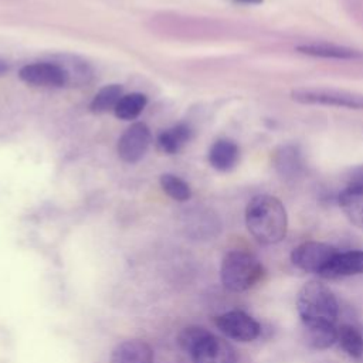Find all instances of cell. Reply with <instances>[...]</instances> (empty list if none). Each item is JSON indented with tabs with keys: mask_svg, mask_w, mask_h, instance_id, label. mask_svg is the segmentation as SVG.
<instances>
[{
	"mask_svg": "<svg viewBox=\"0 0 363 363\" xmlns=\"http://www.w3.org/2000/svg\"><path fill=\"white\" fill-rule=\"evenodd\" d=\"M245 225L259 244H278L288 231L286 208L275 196H254L245 207Z\"/></svg>",
	"mask_w": 363,
	"mask_h": 363,
	"instance_id": "cell-1",
	"label": "cell"
},
{
	"mask_svg": "<svg viewBox=\"0 0 363 363\" xmlns=\"http://www.w3.org/2000/svg\"><path fill=\"white\" fill-rule=\"evenodd\" d=\"M262 262L251 252L242 250L228 251L220 267L223 286L231 292H244L255 286L264 277Z\"/></svg>",
	"mask_w": 363,
	"mask_h": 363,
	"instance_id": "cell-2",
	"label": "cell"
},
{
	"mask_svg": "<svg viewBox=\"0 0 363 363\" xmlns=\"http://www.w3.org/2000/svg\"><path fill=\"white\" fill-rule=\"evenodd\" d=\"M296 309L302 322L335 323L339 315L335 294L319 281H309L299 289Z\"/></svg>",
	"mask_w": 363,
	"mask_h": 363,
	"instance_id": "cell-3",
	"label": "cell"
},
{
	"mask_svg": "<svg viewBox=\"0 0 363 363\" xmlns=\"http://www.w3.org/2000/svg\"><path fill=\"white\" fill-rule=\"evenodd\" d=\"M291 98L303 105H322L363 111V94L325 86H302L291 91Z\"/></svg>",
	"mask_w": 363,
	"mask_h": 363,
	"instance_id": "cell-4",
	"label": "cell"
},
{
	"mask_svg": "<svg viewBox=\"0 0 363 363\" xmlns=\"http://www.w3.org/2000/svg\"><path fill=\"white\" fill-rule=\"evenodd\" d=\"M337 252V248L330 244L306 241L292 250L291 261L296 268L305 272L320 275V272Z\"/></svg>",
	"mask_w": 363,
	"mask_h": 363,
	"instance_id": "cell-5",
	"label": "cell"
},
{
	"mask_svg": "<svg viewBox=\"0 0 363 363\" xmlns=\"http://www.w3.org/2000/svg\"><path fill=\"white\" fill-rule=\"evenodd\" d=\"M216 326L230 339L237 342H252L261 333L259 323L244 311H228L214 319Z\"/></svg>",
	"mask_w": 363,
	"mask_h": 363,
	"instance_id": "cell-6",
	"label": "cell"
},
{
	"mask_svg": "<svg viewBox=\"0 0 363 363\" xmlns=\"http://www.w3.org/2000/svg\"><path fill=\"white\" fill-rule=\"evenodd\" d=\"M20 78L30 85L43 88H60L69 82L68 72L60 62L40 61L21 67Z\"/></svg>",
	"mask_w": 363,
	"mask_h": 363,
	"instance_id": "cell-7",
	"label": "cell"
},
{
	"mask_svg": "<svg viewBox=\"0 0 363 363\" xmlns=\"http://www.w3.org/2000/svg\"><path fill=\"white\" fill-rule=\"evenodd\" d=\"M149 143V128L142 122L132 123L118 140V155L123 162L135 163L143 157Z\"/></svg>",
	"mask_w": 363,
	"mask_h": 363,
	"instance_id": "cell-8",
	"label": "cell"
},
{
	"mask_svg": "<svg viewBox=\"0 0 363 363\" xmlns=\"http://www.w3.org/2000/svg\"><path fill=\"white\" fill-rule=\"evenodd\" d=\"M194 363H237L234 347L211 332L190 353Z\"/></svg>",
	"mask_w": 363,
	"mask_h": 363,
	"instance_id": "cell-9",
	"label": "cell"
},
{
	"mask_svg": "<svg viewBox=\"0 0 363 363\" xmlns=\"http://www.w3.org/2000/svg\"><path fill=\"white\" fill-rule=\"evenodd\" d=\"M272 164L275 172L285 180L298 179L305 170V160L299 146L286 143L275 149L272 155Z\"/></svg>",
	"mask_w": 363,
	"mask_h": 363,
	"instance_id": "cell-10",
	"label": "cell"
},
{
	"mask_svg": "<svg viewBox=\"0 0 363 363\" xmlns=\"http://www.w3.org/2000/svg\"><path fill=\"white\" fill-rule=\"evenodd\" d=\"M360 274H363V251L353 250L345 252L339 251L320 272V277L326 279H337Z\"/></svg>",
	"mask_w": 363,
	"mask_h": 363,
	"instance_id": "cell-11",
	"label": "cell"
},
{
	"mask_svg": "<svg viewBox=\"0 0 363 363\" xmlns=\"http://www.w3.org/2000/svg\"><path fill=\"white\" fill-rule=\"evenodd\" d=\"M153 350L146 342L130 339L113 347L109 363H153Z\"/></svg>",
	"mask_w": 363,
	"mask_h": 363,
	"instance_id": "cell-12",
	"label": "cell"
},
{
	"mask_svg": "<svg viewBox=\"0 0 363 363\" xmlns=\"http://www.w3.org/2000/svg\"><path fill=\"white\" fill-rule=\"evenodd\" d=\"M296 51L303 55L315 57V58H326V60H359L363 58V52L340 45V44H333V43H308V44H301L296 47Z\"/></svg>",
	"mask_w": 363,
	"mask_h": 363,
	"instance_id": "cell-13",
	"label": "cell"
},
{
	"mask_svg": "<svg viewBox=\"0 0 363 363\" xmlns=\"http://www.w3.org/2000/svg\"><path fill=\"white\" fill-rule=\"evenodd\" d=\"M337 203L346 218L353 225L363 230V186L349 183V186L339 193Z\"/></svg>",
	"mask_w": 363,
	"mask_h": 363,
	"instance_id": "cell-14",
	"label": "cell"
},
{
	"mask_svg": "<svg viewBox=\"0 0 363 363\" xmlns=\"http://www.w3.org/2000/svg\"><path fill=\"white\" fill-rule=\"evenodd\" d=\"M303 339L312 349L322 350L336 343L337 328L328 322H302Z\"/></svg>",
	"mask_w": 363,
	"mask_h": 363,
	"instance_id": "cell-15",
	"label": "cell"
},
{
	"mask_svg": "<svg viewBox=\"0 0 363 363\" xmlns=\"http://www.w3.org/2000/svg\"><path fill=\"white\" fill-rule=\"evenodd\" d=\"M240 159V147L231 139L216 140L208 152L210 164L220 172L231 170Z\"/></svg>",
	"mask_w": 363,
	"mask_h": 363,
	"instance_id": "cell-16",
	"label": "cell"
},
{
	"mask_svg": "<svg viewBox=\"0 0 363 363\" xmlns=\"http://www.w3.org/2000/svg\"><path fill=\"white\" fill-rule=\"evenodd\" d=\"M340 349L352 359L359 360L363 357V332L352 325V323H342L337 326V339Z\"/></svg>",
	"mask_w": 363,
	"mask_h": 363,
	"instance_id": "cell-17",
	"label": "cell"
},
{
	"mask_svg": "<svg viewBox=\"0 0 363 363\" xmlns=\"http://www.w3.org/2000/svg\"><path fill=\"white\" fill-rule=\"evenodd\" d=\"M190 136H191L190 128L187 125L180 123L162 132L157 138V145H159V149L166 153H176L184 146V143L189 142Z\"/></svg>",
	"mask_w": 363,
	"mask_h": 363,
	"instance_id": "cell-18",
	"label": "cell"
},
{
	"mask_svg": "<svg viewBox=\"0 0 363 363\" xmlns=\"http://www.w3.org/2000/svg\"><path fill=\"white\" fill-rule=\"evenodd\" d=\"M146 96L143 94L139 92H132L128 95H123L119 102L116 104L113 112L119 119L123 121H130L135 119L136 116H139V113L143 111V108L146 106Z\"/></svg>",
	"mask_w": 363,
	"mask_h": 363,
	"instance_id": "cell-19",
	"label": "cell"
},
{
	"mask_svg": "<svg viewBox=\"0 0 363 363\" xmlns=\"http://www.w3.org/2000/svg\"><path fill=\"white\" fill-rule=\"evenodd\" d=\"M122 96H123L122 95V86H119L116 84L106 85L95 94V96L91 102V111L96 112V113H102V112H108L111 109H115L116 104L119 102V99Z\"/></svg>",
	"mask_w": 363,
	"mask_h": 363,
	"instance_id": "cell-20",
	"label": "cell"
},
{
	"mask_svg": "<svg viewBox=\"0 0 363 363\" xmlns=\"http://www.w3.org/2000/svg\"><path fill=\"white\" fill-rule=\"evenodd\" d=\"M160 186L169 197L177 201H186L191 196L189 184L174 174H163L160 177Z\"/></svg>",
	"mask_w": 363,
	"mask_h": 363,
	"instance_id": "cell-21",
	"label": "cell"
},
{
	"mask_svg": "<svg viewBox=\"0 0 363 363\" xmlns=\"http://www.w3.org/2000/svg\"><path fill=\"white\" fill-rule=\"evenodd\" d=\"M210 332L201 326H187L184 328L179 336H177V342L179 346L186 352V353H191L193 349L208 335Z\"/></svg>",
	"mask_w": 363,
	"mask_h": 363,
	"instance_id": "cell-22",
	"label": "cell"
},
{
	"mask_svg": "<svg viewBox=\"0 0 363 363\" xmlns=\"http://www.w3.org/2000/svg\"><path fill=\"white\" fill-rule=\"evenodd\" d=\"M349 182L352 184H362L363 186V166L354 167L349 174Z\"/></svg>",
	"mask_w": 363,
	"mask_h": 363,
	"instance_id": "cell-23",
	"label": "cell"
},
{
	"mask_svg": "<svg viewBox=\"0 0 363 363\" xmlns=\"http://www.w3.org/2000/svg\"><path fill=\"white\" fill-rule=\"evenodd\" d=\"M233 3H237V4H248V6H252V4H261L264 3V0H230Z\"/></svg>",
	"mask_w": 363,
	"mask_h": 363,
	"instance_id": "cell-24",
	"label": "cell"
},
{
	"mask_svg": "<svg viewBox=\"0 0 363 363\" xmlns=\"http://www.w3.org/2000/svg\"><path fill=\"white\" fill-rule=\"evenodd\" d=\"M4 71H7V65H6L4 62H1V61H0V75H1Z\"/></svg>",
	"mask_w": 363,
	"mask_h": 363,
	"instance_id": "cell-25",
	"label": "cell"
}]
</instances>
